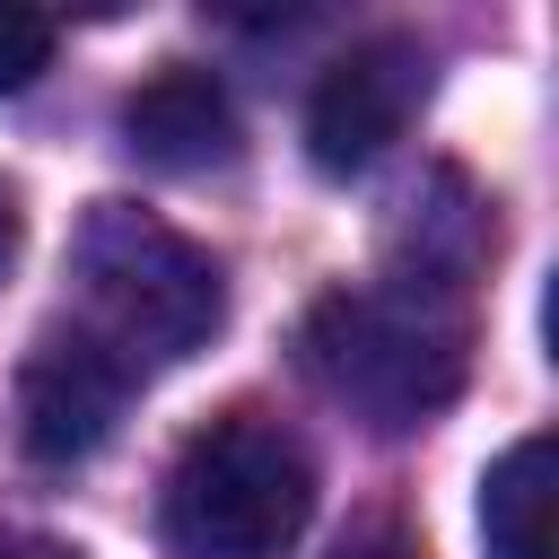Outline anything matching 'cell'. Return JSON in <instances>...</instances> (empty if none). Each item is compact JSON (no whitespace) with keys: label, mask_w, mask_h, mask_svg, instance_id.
Returning a JSON list of instances; mask_svg holds the SVG:
<instances>
[{"label":"cell","mask_w":559,"mask_h":559,"mask_svg":"<svg viewBox=\"0 0 559 559\" xmlns=\"http://www.w3.org/2000/svg\"><path fill=\"white\" fill-rule=\"evenodd\" d=\"M0 559H79V550L52 542V533H9V524H0Z\"/></svg>","instance_id":"10"},{"label":"cell","mask_w":559,"mask_h":559,"mask_svg":"<svg viewBox=\"0 0 559 559\" xmlns=\"http://www.w3.org/2000/svg\"><path fill=\"white\" fill-rule=\"evenodd\" d=\"M419 87H428L419 44H402V35L349 44V52L314 79V96H306V157H314L323 175H367V166L402 140V122L419 114Z\"/></svg>","instance_id":"4"},{"label":"cell","mask_w":559,"mask_h":559,"mask_svg":"<svg viewBox=\"0 0 559 559\" xmlns=\"http://www.w3.org/2000/svg\"><path fill=\"white\" fill-rule=\"evenodd\" d=\"M480 533L489 559H559V524H550V437H515L489 480H480Z\"/></svg>","instance_id":"7"},{"label":"cell","mask_w":559,"mask_h":559,"mask_svg":"<svg viewBox=\"0 0 559 559\" xmlns=\"http://www.w3.org/2000/svg\"><path fill=\"white\" fill-rule=\"evenodd\" d=\"M79 288H87V332L122 358V367H166L192 358L218 323H227V280L218 262L166 227L140 201H96L79 227Z\"/></svg>","instance_id":"2"},{"label":"cell","mask_w":559,"mask_h":559,"mask_svg":"<svg viewBox=\"0 0 559 559\" xmlns=\"http://www.w3.org/2000/svg\"><path fill=\"white\" fill-rule=\"evenodd\" d=\"M306 367L367 428H428L463 393V314L445 280L341 288L306 314Z\"/></svg>","instance_id":"1"},{"label":"cell","mask_w":559,"mask_h":559,"mask_svg":"<svg viewBox=\"0 0 559 559\" xmlns=\"http://www.w3.org/2000/svg\"><path fill=\"white\" fill-rule=\"evenodd\" d=\"M122 140H131L148 166H166V175H201V166H227V157H236V105H227V87H218L210 70L166 61L157 79L131 87Z\"/></svg>","instance_id":"6"},{"label":"cell","mask_w":559,"mask_h":559,"mask_svg":"<svg viewBox=\"0 0 559 559\" xmlns=\"http://www.w3.org/2000/svg\"><path fill=\"white\" fill-rule=\"evenodd\" d=\"M9 253H17V210H9V192H0V271H9Z\"/></svg>","instance_id":"11"},{"label":"cell","mask_w":559,"mask_h":559,"mask_svg":"<svg viewBox=\"0 0 559 559\" xmlns=\"http://www.w3.org/2000/svg\"><path fill=\"white\" fill-rule=\"evenodd\" d=\"M122 393H131V367L96 332H44L26 349V367H17V445L35 463L70 472L114 437Z\"/></svg>","instance_id":"5"},{"label":"cell","mask_w":559,"mask_h":559,"mask_svg":"<svg viewBox=\"0 0 559 559\" xmlns=\"http://www.w3.org/2000/svg\"><path fill=\"white\" fill-rule=\"evenodd\" d=\"M306 515H314V463L262 411L210 419L166 472L175 559H280L306 533Z\"/></svg>","instance_id":"3"},{"label":"cell","mask_w":559,"mask_h":559,"mask_svg":"<svg viewBox=\"0 0 559 559\" xmlns=\"http://www.w3.org/2000/svg\"><path fill=\"white\" fill-rule=\"evenodd\" d=\"M44 61H52V17H35V9H0V96L35 87Z\"/></svg>","instance_id":"8"},{"label":"cell","mask_w":559,"mask_h":559,"mask_svg":"<svg viewBox=\"0 0 559 559\" xmlns=\"http://www.w3.org/2000/svg\"><path fill=\"white\" fill-rule=\"evenodd\" d=\"M332 559H428V550H419V533L402 515H367V524H349L332 542Z\"/></svg>","instance_id":"9"}]
</instances>
